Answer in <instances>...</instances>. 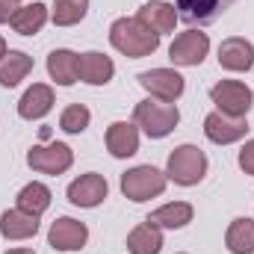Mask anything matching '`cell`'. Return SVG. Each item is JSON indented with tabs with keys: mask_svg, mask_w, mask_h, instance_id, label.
<instances>
[{
	"mask_svg": "<svg viewBox=\"0 0 254 254\" xmlns=\"http://www.w3.org/2000/svg\"><path fill=\"white\" fill-rule=\"evenodd\" d=\"M136 18H139L148 30H154L157 36L172 33L175 24H178V12H175V6H172V3H163V0H151V3H145V6L136 12Z\"/></svg>",
	"mask_w": 254,
	"mask_h": 254,
	"instance_id": "17",
	"label": "cell"
},
{
	"mask_svg": "<svg viewBox=\"0 0 254 254\" xmlns=\"http://www.w3.org/2000/svg\"><path fill=\"white\" fill-rule=\"evenodd\" d=\"M18 9H21V0H0V24H12Z\"/></svg>",
	"mask_w": 254,
	"mask_h": 254,
	"instance_id": "29",
	"label": "cell"
},
{
	"mask_svg": "<svg viewBox=\"0 0 254 254\" xmlns=\"http://www.w3.org/2000/svg\"><path fill=\"white\" fill-rule=\"evenodd\" d=\"M240 169L246 175H254V139H249L243 145V151H240Z\"/></svg>",
	"mask_w": 254,
	"mask_h": 254,
	"instance_id": "28",
	"label": "cell"
},
{
	"mask_svg": "<svg viewBox=\"0 0 254 254\" xmlns=\"http://www.w3.org/2000/svg\"><path fill=\"white\" fill-rule=\"evenodd\" d=\"M219 65L225 71H252L254 68V45L243 36H231L219 45Z\"/></svg>",
	"mask_w": 254,
	"mask_h": 254,
	"instance_id": "13",
	"label": "cell"
},
{
	"mask_svg": "<svg viewBox=\"0 0 254 254\" xmlns=\"http://www.w3.org/2000/svg\"><path fill=\"white\" fill-rule=\"evenodd\" d=\"M110 42L119 54H125L127 60H142L151 57L160 48V36L154 30H148L139 18H119L110 27Z\"/></svg>",
	"mask_w": 254,
	"mask_h": 254,
	"instance_id": "1",
	"label": "cell"
},
{
	"mask_svg": "<svg viewBox=\"0 0 254 254\" xmlns=\"http://www.w3.org/2000/svg\"><path fill=\"white\" fill-rule=\"evenodd\" d=\"M166 184H169L166 172H160L154 166H136V169H130V172L122 175V192H125V198L136 201V204L163 195Z\"/></svg>",
	"mask_w": 254,
	"mask_h": 254,
	"instance_id": "4",
	"label": "cell"
},
{
	"mask_svg": "<svg viewBox=\"0 0 254 254\" xmlns=\"http://www.w3.org/2000/svg\"><path fill=\"white\" fill-rule=\"evenodd\" d=\"M48 207H51V190L45 184L33 181V184H27L24 190L18 192V210H24L30 216H42Z\"/></svg>",
	"mask_w": 254,
	"mask_h": 254,
	"instance_id": "25",
	"label": "cell"
},
{
	"mask_svg": "<svg viewBox=\"0 0 254 254\" xmlns=\"http://www.w3.org/2000/svg\"><path fill=\"white\" fill-rule=\"evenodd\" d=\"M48 18H51V12H48L45 3H30V6H21V9L15 12L12 30H15L18 36H36V33L48 24Z\"/></svg>",
	"mask_w": 254,
	"mask_h": 254,
	"instance_id": "21",
	"label": "cell"
},
{
	"mask_svg": "<svg viewBox=\"0 0 254 254\" xmlns=\"http://www.w3.org/2000/svg\"><path fill=\"white\" fill-rule=\"evenodd\" d=\"M77 63H80V57L74 54V51H54L51 57H48V74H51V80L57 83V86H74L80 77H77Z\"/></svg>",
	"mask_w": 254,
	"mask_h": 254,
	"instance_id": "20",
	"label": "cell"
},
{
	"mask_svg": "<svg viewBox=\"0 0 254 254\" xmlns=\"http://www.w3.org/2000/svg\"><path fill=\"white\" fill-rule=\"evenodd\" d=\"M92 122V113H89V107H83V104H71V107H65L63 116H60V127H63L65 133H83L86 127Z\"/></svg>",
	"mask_w": 254,
	"mask_h": 254,
	"instance_id": "27",
	"label": "cell"
},
{
	"mask_svg": "<svg viewBox=\"0 0 254 254\" xmlns=\"http://www.w3.org/2000/svg\"><path fill=\"white\" fill-rule=\"evenodd\" d=\"M116 74V63L107 57V54H98V51H89V54H80V63H77V77L89 86H107Z\"/></svg>",
	"mask_w": 254,
	"mask_h": 254,
	"instance_id": "15",
	"label": "cell"
},
{
	"mask_svg": "<svg viewBox=\"0 0 254 254\" xmlns=\"http://www.w3.org/2000/svg\"><path fill=\"white\" fill-rule=\"evenodd\" d=\"M234 0H175V12H178V21H187V24H210L216 21Z\"/></svg>",
	"mask_w": 254,
	"mask_h": 254,
	"instance_id": "12",
	"label": "cell"
},
{
	"mask_svg": "<svg viewBox=\"0 0 254 254\" xmlns=\"http://www.w3.org/2000/svg\"><path fill=\"white\" fill-rule=\"evenodd\" d=\"M107 151L119 160H127L139 151V127L130 122H113L107 127Z\"/></svg>",
	"mask_w": 254,
	"mask_h": 254,
	"instance_id": "16",
	"label": "cell"
},
{
	"mask_svg": "<svg viewBox=\"0 0 254 254\" xmlns=\"http://www.w3.org/2000/svg\"><path fill=\"white\" fill-rule=\"evenodd\" d=\"M192 216H195V210H192V204L187 201H172V204H163L160 210H154L151 216H148V222H154L157 228H187L192 222Z\"/></svg>",
	"mask_w": 254,
	"mask_h": 254,
	"instance_id": "22",
	"label": "cell"
},
{
	"mask_svg": "<svg viewBox=\"0 0 254 254\" xmlns=\"http://www.w3.org/2000/svg\"><path fill=\"white\" fill-rule=\"evenodd\" d=\"M160 249H163V228H157L148 219L127 234V252L130 254H160Z\"/></svg>",
	"mask_w": 254,
	"mask_h": 254,
	"instance_id": "19",
	"label": "cell"
},
{
	"mask_svg": "<svg viewBox=\"0 0 254 254\" xmlns=\"http://www.w3.org/2000/svg\"><path fill=\"white\" fill-rule=\"evenodd\" d=\"M207 175V154L198 145H181L169 154L166 163V178L175 181L178 187H195Z\"/></svg>",
	"mask_w": 254,
	"mask_h": 254,
	"instance_id": "3",
	"label": "cell"
},
{
	"mask_svg": "<svg viewBox=\"0 0 254 254\" xmlns=\"http://www.w3.org/2000/svg\"><path fill=\"white\" fill-rule=\"evenodd\" d=\"M6 254H36L33 249H9Z\"/></svg>",
	"mask_w": 254,
	"mask_h": 254,
	"instance_id": "30",
	"label": "cell"
},
{
	"mask_svg": "<svg viewBox=\"0 0 254 254\" xmlns=\"http://www.w3.org/2000/svg\"><path fill=\"white\" fill-rule=\"evenodd\" d=\"M139 86H142L151 98L175 104V101L184 95L187 80H184L175 68H151V71H142V74H139Z\"/></svg>",
	"mask_w": 254,
	"mask_h": 254,
	"instance_id": "6",
	"label": "cell"
},
{
	"mask_svg": "<svg viewBox=\"0 0 254 254\" xmlns=\"http://www.w3.org/2000/svg\"><path fill=\"white\" fill-rule=\"evenodd\" d=\"M30 71H33V57H27L24 51H9V54L0 60V86L12 89V86H18Z\"/></svg>",
	"mask_w": 254,
	"mask_h": 254,
	"instance_id": "24",
	"label": "cell"
},
{
	"mask_svg": "<svg viewBox=\"0 0 254 254\" xmlns=\"http://www.w3.org/2000/svg\"><path fill=\"white\" fill-rule=\"evenodd\" d=\"M54 104H57L54 89H51L48 83H33V86L21 95V101H18V116L27 119V122H36V119H45Z\"/></svg>",
	"mask_w": 254,
	"mask_h": 254,
	"instance_id": "14",
	"label": "cell"
},
{
	"mask_svg": "<svg viewBox=\"0 0 254 254\" xmlns=\"http://www.w3.org/2000/svg\"><path fill=\"white\" fill-rule=\"evenodd\" d=\"M249 133V122L246 119H231L225 113H210L204 119V136L216 145H231V142H240L243 136Z\"/></svg>",
	"mask_w": 254,
	"mask_h": 254,
	"instance_id": "11",
	"label": "cell"
},
{
	"mask_svg": "<svg viewBox=\"0 0 254 254\" xmlns=\"http://www.w3.org/2000/svg\"><path fill=\"white\" fill-rule=\"evenodd\" d=\"M0 234L6 240H30L39 234V216H30L24 210H6L0 216Z\"/></svg>",
	"mask_w": 254,
	"mask_h": 254,
	"instance_id": "18",
	"label": "cell"
},
{
	"mask_svg": "<svg viewBox=\"0 0 254 254\" xmlns=\"http://www.w3.org/2000/svg\"><path fill=\"white\" fill-rule=\"evenodd\" d=\"M210 98H213L216 110L225 113V116H231V119H246L254 104V92L246 83H240V80H222V83H216L210 89Z\"/></svg>",
	"mask_w": 254,
	"mask_h": 254,
	"instance_id": "5",
	"label": "cell"
},
{
	"mask_svg": "<svg viewBox=\"0 0 254 254\" xmlns=\"http://www.w3.org/2000/svg\"><path fill=\"white\" fill-rule=\"evenodd\" d=\"M207 51H210V39H207V33L187 30V33H181V36L172 42V48H169V60H172L175 65H181V68H192V65L204 63Z\"/></svg>",
	"mask_w": 254,
	"mask_h": 254,
	"instance_id": "8",
	"label": "cell"
},
{
	"mask_svg": "<svg viewBox=\"0 0 254 254\" xmlns=\"http://www.w3.org/2000/svg\"><path fill=\"white\" fill-rule=\"evenodd\" d=\"M86 240H89V228L71 216H60L48 231V243L57 252H80L86 246Z\"/></svg>",
	"mask_w": 254,
	"mask_h": 254,
	"instance_id": "9",
	"label": "cell"
},
{
	"mask_svg": "<svg viewBox=\"0 0 254 254\" xmlns=\"http://www.w3.org/2000/svg\"><path fill=\"white\" fill-rule=\"evenodd\" d=\"M86 12H89V0H54L51 18L57 27H74L86 18Z\"/></svg>",
	"mask_w": 254,
	"mask_h": 254,
	"instance_id": "26",
	"label": "cell"
},
{
	"mask_svg": "<svg viewBox=\"0 0 254 254\" xmlns=\"http://www.w3.org/2000/svg\"><path fill=\"white\" fill-rule=\"evenodd\" d=\"M178 122H181V110L178 104H169V101L148 98V101H139L133 110V125L142 127V133L151 139H166L178 127Z\"/></svg>",
	"mask_w": 254,
	"mask_h": 254,
	"instance_id": "2",
	"label": "cell"
},
{
	"mask_svg": "<svg viewBox=\"0 0 254 254\" xmlns=\"http://www.w3.org/2000/svg\"><path fill=\"white\" fill-rule=\"evenodd\" d=\"M225 246L231 254H254V219L249 216L234 219L225 234Z\"/></svg>",
	"mask_w": 254,
	"mask_h": 254,
	"instance_id": "23",
	"label": "cell"
},
{
	"mask_svg": "<svg viewBox=\"0 0 254 254\" xmlns=\"http://www.w3.org/2000/svg\"><path fill=\"white\" fill-rule=\"evenodd\" d=\"M6 54H9V48H6V39H3V36H0V60H3V57H6Z\"/></svg>",
	"mask_w": 254,
	"mask_h": 254,
	"instance_id": "31",
	"label": "cell"
},
{
	"mask_svg": "<svg viewBox=\"0 0 254 254\" xmlns=\"http://www.w3.org/2000/svg\"><path fill=\"white\" fill-rule=\"evenodd\" d=\"M27 163L30 169L42 172V175H63L74 163V151L65 142H51V145H33L27 151Z\"/></svg>",
	"mask_w": 254,
	"mask_h": 254,
	"instance_id": "7",
	"label": "cell"
},
{
	"mask_svg": "<svg viewBox=\"0 0 254 254\" xmlns=\"http://www.w3.org/2000/svg\"><path fill=\"white\" fill-rule=\"evenodd\" d=\"M107 192H110L107 178L98 175V172H89V175H80L77 181L68 184V201H71L74 207L92 210V207H98V204L107 198Z\"/></svg>",
	"mask_w": 254,
	"mask_h": 254,
	"instance_id": "10",
	"label": "cell"
}]
</instances>
